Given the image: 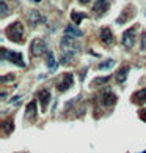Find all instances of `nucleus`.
I'll use <instances>...</instances> for the list:
<instances>
[{
    "mask_svg": "<svg viewBox=\"0 0 146 153\" xmlns=\"http://www.w3.org/2000/svg\"><path fill=\"white\" fill-rule=\"evenodd\" d=\"M132 16H134V8H132V7H127V10L123 11V13H121V18H118L116 22H118V24H124V21L132 19Z\"/></svg>",
    "mask_w": 146,
    "mask_h": 153,
    "instance_id": "17",
    "label": "nucleus"
},
{
    "mask_svg": "<svg viewBox=\"0 0 146 153\" xmlns=\"http://www.w3.org/2000/svg\"><path fill=\"white\" fill-rule=\"evenodd\" d=\"M138 115H140V118H142L143 122H146V107H145V109H142V111L138 112Z\"/></svg>",
    "mask_w": 146,
    "mask_h": 153,
    "instance_id": "24",
    "label": "nucleus"
},
{
    "mask_svg": "<svg viewBox=\"0 0 146 153\" xmlns=\"http://www.w3.org/2000/svg\"><path fill=\"white\" fill-rule=\"evenodd\" d=\"M110 81V77H96L94 81L91 82V87H98V85H104V84H107Z\"/></svg>",
    "mask_w": 146,
    "mask_h": 153,
    "instance_id": "19",
    "label": "nucleus"
},
{
    "mask_svg": "<svg viewBox=\"0 0 146 153\" xmlns=\"http://www.w3.org/2000/svg\"><path fill=\"white\" fill-rule=\"evenodd\" d=\"M13 129H14V120L13 118H7V120L2 122V134L10 136L13 133Z\"/></svg>",
    "mask_w": 146,
    "mask_h": 153,
    "instance_id": "16",
    "label": "nucleus"
},
{
    "mask_svg": "<svg viewBox=\"0 0 146 153\" xmlns=\"http://www.w3.org/2000/svg\"><path fill=\"white\" fill-rule=\"evenodd\" d=\"M137 30H138V25H132L131 29H127L121 36V43L126 49H132L135 46V41H137Z\"/></svg>",
    "mask_w": 146,
    "mask_h": 153,
    "instance_id": "3",
    "label": "nucleus"
},
{
    "mask_svg": "<svg viewBox=\"0 0 146 153\" xmlns=\"http://www.w3.org/2000/svg\"><path fill=\"white\" fill-rule=\"evenodd\" d=\"M99 39L104 46H112L115 43V36H113V32H112L109 27H102L99 32Z\"/></svg>",
    "mask_w": 146,
    "mask_h": 153,
    "instance_id": "10",
    "label": "nucleus"
},
{
    "mask_svg": "<svg viewBox=\"0 0 146 153\" xmlns=\"http://www.w3.org/2000/svg\"><path fill=\"white\" fill-rule=\"evenodd\" d=\"M116 100H118L116 95L112 92V90H104V92L99 95V98H98L99 104L104 106V107H107V109H110V107H113L116 104Z\"/></svg>",
    "mask_w": 146,
    "mask_h": 153,
    "instance_id": "6",
    "label": "nucleus"
},
{
    "mask_svg": "<svg viewBox=\"0 0 146 153\" xmlns=\"http://www.w3.org/2000/svg\"><path fill=\"white\" fill-rule=\"evenodd\" d=\"M47 66L50 68V70H55V66H57V63H55V57L52 52H47Z\"/></svg>",
    "mask_w": 146,
    "mask_h": 153,
    "instance_id": "21",
    "label": "nucleus"
},
{
    "mask_svg": "<svg viewBox=\"0 0 146 153\" xmlns=\"http://www.w3.org/2000/svg\"><path fill=\"white\" fill-rule=\"evenodd\" d=\"M110 8V0H94L93 3V14L96 18H101L109 11Z\"/></svg>",
    "mask_w": 146,
    "mask_h": 153,
    "instance_id": "7",
    "label": "nucleus"
},
{
    "mask_svg": "<svg viewBox=\"0 0 146 153\" xmlns=\"http://www.w3.org/2000/svg\"><path fill=\"white\" fill-rule=\"evenodd\" d=\"M77 2L80 3V5H88L90 2H91V0H77Z\"/></svg>",
    "mask_w": 146,
    "mask_h": 153,
    "instance_id": "25",
    "label": "nucleus"
},
{
    "mask_svg": "<svg viewBox=\"0 0 146 153\" xmlns=\"http://www.w3.org/2000/svg\"><path fill=\"white\" fill-rule=\"evenodd\" d=\"M5 35L8 36L10 41L13 43H24V36H25V29H24V24L21 21H16L13 24H10L7 29H5Z\"/></svg>",
    "mask_w": 146,
    "mask_h": 153,
    "instance_id": "2",
    "label": "nucleus"
},
{
    "mask_svg": "<svg viewBox=\"0 0 146 153\" xmlns=\"http://www.w3.org/2000/svg\"><path fill=\"white\" fill-rule=\"evenodd\" d=\"M30 54L32 57H43L44 54H47V44L43 38H35L30 43Z\"/></svg>",
    "mask_w": 146,
    "mask_h": 153,
    "instance_id": "4",
    "label": "nucleus"
},
{
    "mask_svg": "<svg viewBox=\"0 0 146 153\" xmlns=\"http://www.w3.org/2000/svg\"><path fill=\"white\" fill-rule=\"evenodd\" d=\"M2 60H10L11 63L18 65L19 68H24L25 66V62L22 59V54L21 52H13V51H8L7 48H2Z\"/></svg>",
    "mask_w": 146,
    "mask_h": 153,
    "instance_id": "5",
    "label": "nucleus"
},
{
    "mask_svg": "<svg viewBox=\"0 0 146 153\" xmlns=\"http://www.w3.org/2000/svg\"><path fill=\"white\" fill-rule=\"evenodd\" d=\"M36 98L39 101V104H41V111L46 112L47 111V106L50 103V100H52V93H50V90L49 88H43L41 92H38Z\"/></svg>",
    "mask_w": 146,
    "mask_h": 153,
    "instance_id": "9",
    "label": "nucleus"
},
{
    "mask_svg": "<svg viewBox=\"0 0 146 153\" xmlns=\"http://www.w3.org/2000/svg\"><path fill=\"white\" fill-rule=\"evenodd\" d=\"M129 70H131V66L129 65H123L120 70L116 71V74H115V81L118 82V84H123L127 79V73H129Z\"/></svg>",
    "mask_w": 146,
    "mask_h": 153,
    "instance_id": "14",
    "label": "nucleus"
},
{
    "mask_svg": "<svg viewBox=\"0 0 146 153\" xmlns=\"http://www.w3.org/2000/svg\"><path fill=\"white\" fill-rule=\"evenodd\" d=\"M43 21H44V18L38 10H29L27 11V22H29L32 27H36L38 24H41Z\"/></svg>",
    "mask_w": 146,
    "mask_h": 153,
    "instance_id": "11",
    "label": "nucleus"
},
{
    "mask_svg": "<svg viewBox=\"0 0 146 153\" xmlns=\"http://www.w3.org/2000/svg\"><path fill=\"white\" fill-rule=\"evenodd\" d=\"M132 103L134 104H138V106L146 104V87L137 90V92L132 95Z\"/></svg>",
    "mask_w": 146,
    "mask_h": 153,
    "instance_id": "12",
    "label": "nucleus"
},
{
    "mask_svg": "<svg viewBox=\"0 0 146 153\" xmlns=\"http://www.w3.org/2000/svg\"><path fill=\"white\" fill-rule=\"evenodd\" d=\"M35 2H36V3H39V2H41V0H35Z\"/></svg>",
    "mask_w": 146,
    "mask_h": 153,
    "instance_id": "26",
    "label": "nucleus"
},
{
    "mask_svg": "<svg viewBox=\"0 0 146 153\" xmlns=\"http://www.w3.org/2000/svg\"><path fill=\"white\" fill-rule=\"evenodd\" d=\"M145 153H146V152H145Z\"/></svg>",
    "mask_w": 146,
    "mask_h": 153,
    "instance_id": "27",
    "label": "nucleus"
},
{
    "mask_svg": "<svg viewBox=\"0 0 146 153\" xmlns=\"http://www.w3.org/2000/svg\"><path fill=\"white\" fill-rule=\"evenodd\" d=\"M72 84H74V76H72V73H65L63 77L57 82V88H58V92H66V90H69L72 87Z\"/></svg>",
    "mask_w": 146,
    "mask_h": 153,
    "instance_id": "8",
    "label": "nucleus"
},
{
    "mask_svg": "<svg viewBox=\"0 0 146 153\" xmlns=\"http://www.w3.org/2000/svg\"><path fill=\"white\" fill-rule=\"evenodd\" d=\"M113 65H115V60L109 59V60L102 62V63H99V65H98V70H109V68H112Z\"/></svg>",
    "mask_w": 146,
    "mask_h": 153,
    "instance_id": "20",
    "label": "nucleus"
},
{
    "mask_svg": "<svg viewBox=\"0 0 146 153\" xmlns=\"http://www.w3.org/2000/svg\"><path fill=\"white\" fill-rule=\"evenodd\" d=\"M2 84H7V82H10V81H14V74H8V76H3L2 79Z\"/></svg>",
    "mask_w": 146,
    "mask_h": 153,
    "instance_id": "23",
    "label": "nucleus"
},
{
    "mask_svg": "<svg viewBox=\"0 0 146 153\" xmlns=\"http://www.w3.org/2000/svg\"><path fill=\"white\" fill-rule=\"evenodd\" d=\"M60 49H61V59L60 62L63 65H68L72 62V59L76 57V54L80 51V44H79L76 39L68 38V36H63L60 41Z\"/></svg>",
    "mask_w": 146,
    "mask_h": 153,
    "instance_id": "1",
    "label": "nucleus"
},
{
    "mask_svg": "<svg viewBox=\"0 0 146 153\" xmlns=\"http://www.w3.org/2000/svg\"><path fill=\"white\" fill-rule=\"evenodd\" d=\"M36 101L33 100V101H30L29 103V106H27V109H25V118L27 120H30V122H33L36 118Z\"/></svg>",
    "mask_w": 146,
    "mask_h": 153,
    "instance_id": "15",
    "label": "nucleus"
},
{
    "mask_svg": "<svg viewBox=\"0 0 146 153\" xmlns=\"http://www.w3.org/2000/svg\"><path fill=\"white\" fill-rule=\"evenodd\" d=\"M83 35L82 30L79 29L77 25H68L65 29V36H68V38H72V39H77V38H80Z\"/></svg>",
    "mask_w": 146,
    "mask_h": 153,
    "instance_id": "13",
    "label": "nucleus"
},
{
    "mask_svg": "<svg viewBox=\"0 0 146 153\" xmlns=\"http://www.w3.org/2000/svg\"><path fill=\"white\" fill-rule=\"evenodd\" d=\"M85 18H88L87 13H80V11H72L71 13V19H72V22H74L76 25H79Z\"/></svg>",
    "mask_w": 146,
    "mask_h": 153,
    "instance_id": "18",
    "label": "nucleus"
},
{
    "mask_svg": "<svg viewBox=\"0 0 146 153\" xmlns=\"http://www.w3.org/2000/svg\"><path fill=\"white\" fill-rule=\"evenodd\" d=\"M0 11H2V13H0V16H2V18H7L8 16V5H7V2H5V0H2V2H0Z\"/></svg>",
    "mask_w": 146,
    "mask_h": 153,
    "instance_id": "22",
    "label": "nucleus"
}]
</instances>
